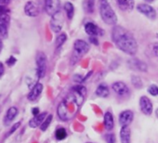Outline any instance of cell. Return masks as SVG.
<instances>
[{"label": "cell", "instance_id": "cell-19", "mask_svg": "<svg viewBox=\"0 0 158 143\" xmlns=\"http://www.w3.org/2000/svg\"><path fill=\"white\" fill-rule=\"evenodd\" d=\"M18 114V109L16 107H10L9 108V110L7 111L6 116L4 117V124L5 125H10L17 116Z\"/></svg>", "mask_w": 158, "mask_h": 143}, {"label": "cell", "instance_id": "cell-24", "mask_svg": "<svg viewBox=\"0 0 158 143\" xmlns=\"http://www.w3.org/2000/svg\"><path fill=\"white\" fill-rule=\"evenodd\" d=\"M131 84L133 85L134 88H136L138 89H139L143 87V82H142L141 78L139 76H134V75L131 76Z\"/></svg>", "mask_w": 158, "mask_h": 143}, {"label": "cell", "instance_id": "cell-25", "mask_svg": "<svg viewBox=\"0 0 158 143\" xmlns=\"http://www.w3.org/2000/svg\"><path fill=\"white\" fill-rule=\"evenodd\" d=\"M55 137L58 140H63L66 138L67 137V132H66V129L63 128V127H60L56 130L55 132Z\"/></svg>", "mask_w": 158, "mask_h": 143}, {"label": "cell", "instance_id": "cell-39", "mask_svg": "<svg viewBox=\"0 0 158 143\" xmlns=\"http://www.w3.org/2000/svg\"><path fill=\"white\" fill-rule=\"evenodd\" d=\"M32 113H33L34 116L38 115V114H39V109H38V108H34V109L32 110Z\"/></svg>", "mask_w": 158, "mask_h": 143}, {"label": "cell", "instance_id": "cell-42", "mask_svg": "<svg viewBox=\"0 0 158 143\" xmlns=\"http://www.w3.org/2000/svg\"><path fill=\"white\" fill-rule=\"evenodd\" d=\"M146 2H149V3H152V2H153L154 0H145Z\"/></svg>", "mask_w": 158, "mask_h": 143}, {"label": "cell", "instance_id": "cell-21", "mask_svg": "<svg viewBox=\"0 0 158 143\" xmlns=\"http://www.w3.org/2000/svg\"><path fill=\"white\" fill-rule=\"evenodd\" d=\"M83 9L87 13H93L95 10V0H83Z\"/></svg>", "mask_w": 158, "mask_h": 143}, {"label": "cell", "instance_id": "cell-20", "mask_svg": "<svg viewBox=\"0 0 158 143\" xmlns=\"http://www.w3.org/2000/svg\"><path fill=\"white\" fill-rule=\"evenodd\" d=\"M95 94L99 98H107L110 94L109 88L106 84H100L95 90Z\"/></svg>", "mask_w": 158, "mask_h": 143}, {"label": "cell", "instance_id": "cell-36", "mask_svg": "<svg viewBox=\"0 0 158 143\" xmlns=\"http://www.w3.org/2000/svg\"><path fill=\"white\" fill-rule=\"evenodd\" d=\"M89 41H90V43H92V44L95 45V46H98V45H99L98 38L95 37V36H89Z\"/></svg>", "mask_w": 158, "mask_h": 143}, {"label": "cell", "instance_id": "cell-18", "mask_svg": "<svg viewBox=\"0 0 158 143\" xmlns=\"http://www.w3.org/2000/svg\"><path fill=\"white\" fill-rule=\"evenodd\" d=\"M103 125L106 130L111 131L114 126V115L111 112H106L104 113L103 117Z\"/></svg>", "mask_w": 158, "mask_h": 143}, {"label": "cell", "instance_id": "cell-11", "mask_svg": "<svg viewBox=\"0 0 158 143\" xmlns=\"http://www.w3.org/2000/svg\"><path fill=\"white\" fill-rule=\"evenodd\" d=\"M68 107H69V105H68L67 100L61 101L58 106L57 113H58L59 118L62 121H67L71 117L70 116V111L68 110Z\"/></svg>", "mask_w": 158, "mask_h": 143}, {"label": "cell", "instance_id": "cell-23", "mask_svg": "<svg viewBox=\"0 0 158 143\" xmlns=\"http://www.w3.org/2000/svg\"><path fill=\"white\" fill-rule=\"evenodd\" d=\"M67 40V35L64 33H61L60 35H59L56 38L55 44H56V48H60L62 47V45L66 42Z\"/></svg>", "mask_w": 158, "mask_h": 143}, {"label": "cell", "instance_id": "cell-15", "mask_svg": "<svg viewBox=\"0 0 158 143\" xmlns=\"http://www.w3.org/2000/svg\"><path fill=\"white\" fill-rule=\"evenodd\" d=\"M43 85L41 84V83H36L33 88H32V89H31V91H30V93L28 94V100H30V101H35V100H36L38 98H39V96L41 95V93H42V91H43Z\"/></svg>", "mask_w": 158, "mask_h": 143}, {"label": "cell", "instance_id": "cell-9", "mask_svg": "<svg viewBox=\"0 0 158 143\" xmlns=\"http://www.w3.org/2000/svg\"><path fill=\"white\" fill-rule=\"evenodd\" d=\"M40 10L37 3L35 1H28L24 5V13L29 17H37L39 15Z\"/></svg>", "mask_w": 158, "mask_h": 143}, {"label": "cell", "instance_id": "cell-12", "mask_svg": "<svg viewBox=\"0 0 158 143\" xmlns=\"http://www.w3.org/2000/svg\"><path fill=\"white\" fill-rule=\"evenodd\" d=\"M85 31L89 36H95V37L99 35H102L103 34V31L92 22H89L85 24Z\"/></svg>", "mask_w": 158, "mask_h": 143}, {"label": "cell", "instance_id": "cell-37", "mask_svg": "<svg viewBox=\"0 0 158 143\" xmlns=\"http://www.w3.org/2000/svg\"><path fill=\"white\" fill-rule=\"evenodd\" d=\"M4 73H5V67H4V64H3L1 61H0V78H1V77L3 76Z\"/></svg>", "mask_w": 158, "mask_h": 143}, {"label": "cell", "instance_id": "cell-4", "mask_svg": "<svg viewBox=\"0 0 158 143\" xmlns=\"http://www.w3.org/2000/svg\"><path fill=\"white\" fill-rule=\"evenodd\" d=\"M35 62H36V76L37 77L43 78L46 76L47 73V64H48V60H47V56L44 52H37L36 57H35Z\"/></svg>", "mask_w": 158, "mask_h": 143}, {"label": "cell", "instance_id": "cell-33", "mask_svg": "<svg viewBox=\"0 0 158 143\" xmlns=\"http://www.w3.org/2000/svg\"><path fill=\"white\" fill-rule=\"evenodd\" d=\"M73 81L78 83V84H81L84 82V77L80 75H75V76H73Z\"/></svg>", "mask_w": 158, "mask_h": 143}, {"label": "cell", "instance_id": "cell-31", "mask_svg": "<svg viewBox=\"0 0 158 143\" xmlns=\"http://www.w3.org/2000/svg\"><path fill=\"white\" fill-rule=\"evenodd\" d=\"M20 125H21V122H18V123H16V124H14L12 126H11V128L10 129V131L8 132V134H7V137H9V136H10L11 134H13L19 127H20Z\"/></svg>", "mask_w": 158, "mask_h": 143}, {"label": "cell", "instance_id": "cell-27", "mask_svg": "<svg viewBox=\"0 0 158 143\" xmlns=\"http://www.w3.org/2000/svg\"><path fill=\"white\" fill-rule=\"evenodd\" d=\"M52 119H53V115L52 114H48L47 116V118L44 120V122L42 123V125H40V130L41 131H46L48 128V126L50 125Z\"/></svg>", "mask_w": 158, "mask_h": 143}, {"label": "cell", "instance_id": "cell-6", "mask_svg": "<svg viewBox=\"0 0 158 143\" xmlns=\"http://www.w3.org/2000/svg\"><path fill=\"white\" fill-rule=\"evenodd\" d=\"M60 10V0H45V11L48 15L53 16Z\"/></svg>", "mask_w": 158, "mask_h": 143}, {"label": "cell", "instance_id": "cell-2", "mask_svg": "<svg viewBox=\"0 0 158 143\" xmlns=\"http://www.w3.org/2000/svg\"><path fill=\"white\" fill-rule=\"evenodd\" d=\"M100 14L102 21L108 25H115L117 16L111 7L108 0H100Z\"/></svg>", "mask_w": 158, "mask_h": 143}, {"label": "cell", "instance_id": "cell-13", "mask_svg": "<svg viewBox=\"0 0 158 143\" xmlns=\"http://www.w3.org/2000/svg\"><path fill=\"white\" fill-rule=\"evenodd\" d=\"M127 63H128V66L132 70H135V71L146 73L147 70H148L147 64L144 61H142V60H140L139 59H130Z\"/></svg>", "mask_w": 158, "mask_h": 143}, {"label": "cell", "instance_id": "cell-40", "mask_svg": "<svg viewBox=\"0 0 158 143\" xmlns=\"http://www.w3.org/2000/svg\"><path fill=\"white\" fill-rule=\"evenodd\" d=\"M2 48H3V43H2V40L0 39V52L2 51Z\"/></svg>", "mask_w": 158, "mask_h": 143}, {"label": "cell", "instance_id": "cell-38", "mask_svg": "<svg viewBox=\"0 0 158 143\" xmlns=\"http://www.w3.org/2000/svg\"><path fill=\"white\" fill-rule=\"evenodd\" d=\"M10 2V0H0V6H8Z\"/></svg>", "mask_w": 158, "mask_h": 143}, {"label": "cell", "instance_id": "cell-30", "mask_svg": "<svg viewBox=\"0 0 158 143\" xmlns=\"http://www.w3.org/2000/svg\"><path fill=\"white\" fill-rule=\"evenodd\" d=\"M148 93L153 97H157L158 96V87L155 85H152L148 88Z\"/></svg>", "mask_w": 158, "mask_h": 143}, {"label": "cell", "instance_id": "cell-29", "mask_svg": "<svg viewBox=\"0 0 158 143\" xmlns=\"http://www.w3.org/2000/svg\"><path fill=\"white\" fill-rule=\"evenodd\" d=\"M104 139L106 143H115L116 142V137L114 133H107L104 136Z\"/></svg>", "mask_w": 158, "mask_h": 143}, {"label": "cell", "instance_id": "cell-43", "mask_svg": "<svg viewBox=\"0 0 158 143\" xmlns=\"http://www.w3.org/2000/svg\"><path fill=\"white\" fill-rule=\"evenodd\" d=\"M87 143H94V142H87Z\"/></svg>", "mask_w": 158, "mask_h": 143}, {"label": "cell", "instance_id": "cell-28", "mask_svg": "<svg viewBox=\"0 0 158 143\" xmlns=\"http://www.w3.org/2000/svg\"><path fill=\"white\" fill-rule=\"evenodd\" d=\"M73 90L75 91L76 93H78L79 95L83 96V97H86V95H87V88L82 85H77V86L73 87Z\"/></svg>", "mask_w": 158, "mask_h": 143}, {"label": "cell", "instance_id": "cell-34", "mask_svg": "<svg viewBox=\"0 0 158 143\" xmlns=\"http://www.w3.org/2000/svg\"><path fill=\"white\" fill-rule=\"evenodd\" d=\"M16 61H17L16 58L13 57V56H10V57L7 59V64H8L9 66H13V65L16 63Z\"/></svg>", "mask_w": 158, "mask_h": 143}, {"label": "cell", "instance_id": "cell-26", "mask_svg": "<svg viewBox=\"0 0 158 143\" xmlns=\"http://www.w3.org/2000/svg\"><path fill=\"white\" fill-rule=\"evenodd\" d=\"M117 3L122 10H127V8L132 9L133 7V0H117Z\"/></svg>", "mask_w": 158, "mask_h": 143}, {"label": "cell", "instance_id": "cell-35", "mask_svg": "<svg viewBox=\"0 0 158 143\" xmlns=\"http://www.w3.org/2000/svg\"><path fill=\"white\" fill-rule=\"evenodd\" d=\"M152 53L155 57L158 58V43H154L152 44Z\"/></svg>", "mask_w": 158, "mask_h": 143}, {"label": "cell", "instance_id": "cell-7", "mask_svg": "<svg viewBox=\"0 0 158 143\" xmlns=\"http://www.w3.org/2000/svg\"><path fill=\"white\" fill-rule=\"evenodd\" d=\"M137 10L150 20H154L156 18L155 10L152 6H150L149 4H146V3L139 4L137 6Z\"/></svg>", "mask_w": 158, "mask_h": 143}, {"label": "cell", "instance_id": "cell-32", "mask_svg": "<svg viewBox=\"0 0 158 143\" xmlns=\"http://www.w3.org/2000/svg\"><path fill=\"white\" fill-rule=\"evenodd\" d=\"M10 14V10L6 6H0V16Z\"/></svg>", "mask_w": 158, "mask_h": 143}, {"label": "cell", "instance_id": "cell-1", "mask_svg": "<svg viewBox=\"0 0 158 143\" xmlns=\"http://www.w3.org/2000/svg\"><path fill=\"white\" fill-rule=\"evenodd\" d=\"M112 40L124 53L133 56L138 51V43L134 35L123 26L115 25L112 31Z\"/></svg>", "mask_w": 158, "mask_h": 143}, {"label": "cell", "instance_id": "cell-10", "mask_svg": "<svg viewBox=\"0 0 158 143\" xmlns=\"http://www.w3.org/2000/svg\"><path fill=\"white\" fill-rule=\"evenodd\" d=\"M134 119V113L130 110L123 111L119 114V124L122 126H129V125L132 123Z\"/></svg>", "mask_w": 158, "mask_h": 143}, {"label": "cell", "instance_id": "cell-41", "mask_svg": "<svg viewBox=\"0 0 158 143\" xmlns=\"http://www.w3.org/2000/svg\"><path fill=\"white\" fill-rule=\"evenodd\" d=\"M155 115H156V117L158 118V108L155 110Z\"/></svg>", "mask_w": 158, "mask_h": 143}, {"label": "cell", "instance_id": "cell-8", "mask_svg": "<svg viewBox=\"0 0 158 143\" xmlns=\"http://www.w3.org/2000/svg\"><path fill=\"white\" fill-rule=\"evenodd\" d=\"M139 109L145 115H151L153 112V106L150 99L146 96H142L139 99Z\"/></svg>", "mask_w": 158, "mask_h": 143}, {"label": "cell", "instance_id": "cell-17", "mask_svg": "<svg viewBox=\"0 0 158 143\" xmlns=\"http://www.w3.org/2000/svg\"><path fill=\"white\" fill-rule=\"evenodd\" d=\"M120 141L121 143H130L131 141V131L129 126H122L120 133Z\"/></svg>", "mask_w": 158, "mask_h": 143}, {"label": "cell", "instance_id": "cell-5", "mask_svg": "<svg viewBox=\"0 0 158 143\" xmlns=\"http://www.w3.org/2000/svg\"><path fill=\"white\" fill-rule=\"evenodd\" d=\"M63 25H64V16H63V13L60 10L59 12H57L55 15L51 17L50 28L54 33L58 34L61 31Z\"/></svg>", "mask_w": 158, "mask_h": 143}, {"label": "cell", "instance_id": "cell-14", "mask_svg": "<svg viewBox=\"0 0 158 143\" xmlns=\"http://www.w3.org/2000/svg\"><path fill=\"white\" fill-rule=\"evenodd\" d=\"M113 90L118 95V96H126L129 93V88L122 81H117L114 82L112 86Z\"/></svg>", "mask_w": 158, "mask_h": 143}, {"label": "cell", "instance_id": "cell-22", "mask_svg": "<svg viewBox=\"0 0 158 143\" xmlns=\"http://www.w3.org/2000/svg\"><path fill=\"white\" fill-rule=\"evenodd\" d=\"M64 10L69 20H72L74 15V7L71 2H66L64 4Z\"/></svg>", "mask_w": 158, "mask_h": 143}, {"label": "cell", "instance_id": "cell-3", "mask_svg": "<svg viewBox=\"0 0 158 143\" xmlns=\"http://www.w3.org/2000/svg\"><path fill=\"white\" fill-rule=\"evenodd\" d=\"M89 50V45L81 39H77L73 43V54L72 57V63H76L79 59L86 55Z\"/></svg>", "mask_w": 158, "mask_h": 143}, {"label": "cell", "instance_id": "cell-16", "mask_svg": "<svg viewBox=\"0 0 158 143\" xmlns=\"http://www.w3.org/2000/svg\"><path fill=\"white\" fill-rule=\"evenodd\" d=\"M47 115H48V113L46 112H44L42 113H39L36 116H34L29 121V126L32 127V128H36L38 126L40 127V125H42V123L44 122V120L47 118Z\"/></svg>", "mask_w": 158, "mask_h": 143}]
</instances>
